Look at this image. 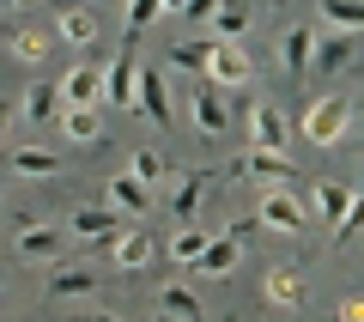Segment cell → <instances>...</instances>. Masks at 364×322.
<instances>
[{"instance_id": "obj_1", "label": "cell", "mask_w": 364, "mask_h": 322, "mask_svg": "<svg viewBox=\"0 0 364 322\" xmlns=\"http://www.w3.org/2000/svg\"><path fill=\"white\" fill-rule=\"evenodd\" d=\"M352 116H358V110H352L346 91H328V98H316L310 110H304L298 134L310 146H340V140H346V128H352Z\"/></svg>"}, {"instance_id": "obj_2", "label": "cell", "mask_w": 364, "mask_h": 322, "mask_svg": "<svg viewBox=\"0 0 364 322\" xmlns=\"http://www.w3.org/2000/svg\"><path fill=\"white\" fill-rule=\"evenodd\" d=\"M255 219H261V232H279V237H304V232H310V213H304V201H291L286 189H267V194H261Z\"/></svg>"}, {"instance_id": "obj_3", "label": "cell", "mask_w": 364, "mask_h": 322, "mask_svg": "<svg viewBox=\"0 0 364 322\" xmlns=\"http://www.w3.org/2000/svg\"><path fill=\"white\" fill-rule=\"evenodd\" d=\"M249 55H243V43H231V37H213V55H207V85H219V91H237V85H249Z\"/></svg>"}, {"instance_id": "obj_4", "label": "cell", "mask_w": 364, "mask_h": 322, "mask_svg": "<svg viewBox=\"0 0 364 322\" xmlns=\"http://www.w3.org/2000/svg\"><path fill=\"white\" fill-rule=\"evenodd\" d=\"M109 261H116V274H140V268H152V261H158V237L146 232L140 219L122 225V237L109 244Z\"/></svg>"}, {"instance_id": "obj_5", "label": "cell", "mask_w": 364, "mask_h": 322, "mask_svg": "<svg viewBox=\"0 0 364 322\" xmlns=\"http://www.w3.org/2000/svg\"><path fill=\"white\" fill-rule=\"evenodd\" d=\"M134 98H140V61H134V37H128V49L104 67V103L109 110H134Z\"/></svg>"}, {"instance_id": "obj_6", "label": "cell", "mask_w": 364, "mask_h": 322, "mask_svg": "<svg viewBox=\"0 0 364 322\" xmlns=\"http://www.w3.org/2000/svg\"><path fill=\"white\" fill-rule=\"evenodd\" d=\"M122 225H134V219H122V213H116V207H79V213H73V219H67V232H73L79 237V244H116V237H122Z\"/></svg>"}, {"instance_id": "obj_7", "label": "cell", "mask_w": 364, "mask_h": 322, "mask_svg": "<svg viewBox=\"0 0 364 322\" xmlns=\"http://www.w3.org/2000/svg\"><path fill=\"white\" fill-rule=\"evenodd\" d=\"M261 298H267V310H279V316H298V310L310 304V286L298 280V268H267L261 274Z\"/></svg>"}, {"instance_id": "obj_8", "label": "cell", "mask_w": 364, "mask_h": 322, "mask_svg": "<svg viewBox=\"0 0 364 322\" xmlns=\"http://www.w3.org/2000/svg\"><path fill=\"white\" fill-rule=\"evenodd\" d=\"M237 177L261 182V194H267V189H286L298 170H291V158H286V152H261V146H249V152L237 158Z\"/></svg>"}, {"instance_id": "obj_9", "label": "cell", "mask_w": 364, "mask_h": 322, "mask_svg": "<svg viewBox=\"0 0 364 322\" xmlns=\"http://www.w3.org/2000/svg\"><path fill=\"white\" fill-rule=\"evenodd\" d=\"M249 146H261V152H286L291 146V122L279 103H255L249 110Z\"/></svg>"}, {"instance_id": "obj_10", "label": "cell", "mask_w": 364, "mask_h": 322, "mask_svg": "<svg viewBox=\"0 0 364 322\" xmlns=\"http://www.w3.org/2000/svg\"><path fill=\"white\" fill-rule=\"evenodd\" d=\"M188 122H195L200 140H219V134H231V110H225V98L213 85H195V98H188Z\"/></svg>"}, {"instance_id": "obj_11", "label": "cell", "mask_w": 364, "mask_h": 322, "mask_svg": "<svg viewBox=\"0 0 364 322\" xmlns=\"http://www.w3.org/2000/svg\"><path fill=\"white\" fill-rule=\"evenodd\" d=\"M152 128H170V85H164V67H140V98H134Z\"/></svg>"}, {"instance_id": "obj_12", "label": "cell", "mask_w": 364, "mask_h": 322, "mask_svg": "<svg viewBox=\"0 0 364 322\" xmlns=\"http://www.w3.org/2000/svg\"><path fill=\"white\" fill-rule=\"evenodd\" d=\"M358 43H364L358 31H334V37H322V43H316V55H310V73H316V79H334L340 67L358 55Z\"/></svg>"}, {"instance_id": "obj_13", "label": "cell", "mask_w": 364, "mask_h": 322, "mask_svg": "<svg viewBox=\"0 0 364 322\" xmlns=\"http://www.w3.org/2000/svg\"><path fill=\"white\" fill-rule=\"evenodd\" d=\"M109 207H116L122 219H152V189L134 170H122V177H109Z\"/></svg>"}, {"instance_id": "obj_14", "label": "cell", "mask_w": 364, "mask_h": 322, "mask_svg": "<svg viewBox=\"0 0 364 322\" xmlns=\"http://www.w3.org/2000/svg\"><path fill=\"white\" fill-rule=\"evenodd\" d=\"M207 170H182V182H176V194H170V219L176 225H200V201H207Z\"/></svg>"}, {"instance_id": "obj_15", "label": "cell", "mask_w": 364, "mask_h": 322, "mask_svg": "<svg viewBox=\"0 0 364 322\" xmlns=\"http://www.w3.org/2000/svg\"><path fill=\"white\" fill-rule=\"evenodd\" d=\"M61 134L73 146H97L104 140V110L97 103H61Z\"/></svg>"}, {"instance_id": "obj_16", "label": "cell", "mask_w": 364, "mask_h": 322, "mask_svg": "<svg viewBox=\"0 0 364 322\" xmlns=\"http://www.w3.org/2000/svg\"><path fill=\"white\" fill-rule=\"evenodd\" d=\"M13 249L25 261H55V249H61V225H43V219H25L13 232Z\"/></svg>"}, {"instance_id": "obj_17", "label": "cell", "mask_w": 364, "mask_h": 322, "mask_svg": "<svg viewBox=\"0 0 364 322\" xmlns=\"http://www.w3.org/2000/svg\"><path fill=\"white\" fill-rule=\"evenodd\" d=\"M310 55H316V31L310 25H286V37H279V67H286V79H310Z\"/></svg>"}, {"instance_id": "obj_18", "label": "cell", "mask_w": 364, "mask_h": 322, "mask_svg": "<svg viewBox=\"0 0 364 322\" xmlns=\"http://www.w3.org/2000/svg\"><path fill=\"white\" fill-rule=\"evenodd\" d=\"M237 261H243V237H231V232H219L207 249H200V261H195V274H207V280H225V274H237Z\"/></svg>"}, {"instance_id": "obj_19", "label": "cell", "mask_w": 364, "mask_h": 322, "mask_svg": "<svg viewBox=\"0 0 364 322\" xmlns=\"http://www.w3.org/2000/svg\"><path fill=\"white\" fill-rule=\"evenodd\" d=\"M18 116L25 122H61V79H37L18 103Z\"/></svg>"}, {"instance_id": "obj_20", "label": "cell", "mask_w": 364, "mask_h": 322, "mask_svg": "<svg viewBox=\"0 0 364 322\" xmlns=\"http://www.w3.org/2000/svg\"><path fill=\"white\" fill-rule=\"evenodd\" d=\"M13 177H31V182H49V177H61V158L49 152V146H13Z\"/></svg>"}, {"instance_id": "obj_21", "label": "cell", "mask_w": 364, "mask_h": 322, "mask_svg": "<svg viewBox=\"0 0 364 322\" xmlns=\"http://www.w3.org/2000/svg\"><path fill=\"white\" fill-rule=\"evenodd\" d=\"M61 103H104V73H97L91 61L67 67V79H61Z\"/></svg>"}, {"instance_id": "obj_22", "label": "cell", "mask_w": 364, "mask_h": 322, "mask_svg": "<svg viewBox=\"0 0 364 322\" xmlns=\"http://www.w3.org/2000/svg\"><path fill=\"white\" fill-rule=\"evenodd\" d=\"M49 49H55V31H43V25H25V31H13V61H25V67H43V61H49Z\"/></svg>"}, {"instance_id": "obj_23", "label": "cell", "mask_w": 364, "mask_h": 322, "mask_svg": "<svg viewBox=\"0 0 364 322\" xmlns=\"http://www.w3.org/2000/svg\"><path fill=\"white\" fill-rule=\"evenodd\" d=\"M104 286V274H91V268H55L49 274V298H91Z\"/></svg>"}, {"instance_id": "obj_24", "label": "cell", "mask_w": 364, "mask_h": 322, "mask_svg": "<svg viewBox=\"0 0 364 322\" xmlns=\"http://www.w3.org/2000/svg\"><path fill=\"white\" fill-rule=\"evenodd\" d=\"M207 244H213V225H176V237H170V261H176V268H195Z\"/></svg>"}, {"instance_id": "obj_25", "label": "cell", "mask_w": 364, "mask_h": 322, "mask_svg": "<svg viewBox=\"0 0 364 322\" xmlns=\"http://www.w3.org/2000/svg\"><path fill=\"white\" fill-rule=\"evenodd\" d=\"M310 201H316V219H322V225H340V219H346V207H352V182H316Z\"/></svg>"}, {"instance_id": "obj_26", "label": "cell", "mask_w": 364, "mask_h": 322, "mask_svg": "<svg viewBox=\"0 0 364 322\" xmlns=\"http://www.w3.org/2000/svg\"><path fill=\"white\" fill-rule=\"evenodd\" d=\"M316 19L328 31H358L364 37V0H316Z\"/></svg>"}, {"instance_id": "obj_27", "label": "cell", "mask_w": 364, "mask_h": 322, "mask_svg": "<svg viewBox=\"0 0 364 322\" xmlns=\"http://www.w3.org/2000/svg\"><path fill=\"white\" fill-rule=\"evenodd\" d=\"M158 310H164V322H207V310H200V298L188 286H164L158 292Z\"/></svg>"}, {"instance_id": "obj_28", "label": "cell", "mask_w": 364, "mask_h": 322, "mask_svg": "<svg viewBox=\"0 0 364 322\" xmlns=\"http://www.w3.org/2000/svg\"><path fill=\"white\" fill-rule=\"evenodd\" d=\"M55 37H61V43H73V49H91V43H97V19H91V13H79V6H67V13L55 19Z\"/></svg>"}, {"instance_id": "obj_29", "label": "cell", "mask_w": 364, "mask_h": 322, "mask_svg": "<svg viewBox=\"0 0 364 322\" xmlns=\"http://www.w3.org/2000/svg\"><path fill=\"white\" fill-rule=\"evenodd\" d=\"M207 55H213V31H200V37H188V43H176V49H170V67L207 79Z\"/></svg>"}, {"instance_id": "obj_30", "label": "cell", "mask_w": 364, "mask_h": 322, "mask_svg": "<svg viewBox=\"0 0 364 322\" xmlns=\"http://www.w3.org/2000/svg\"><path fill=\"white\" fill-rule=\"evenodd\" d=\"M243 31H249V0H219V13H213V37L243 43Z\"/></svg>"}, {"instance_id": "obj_31", "label": "cell", "mask_w": 364, "mask_h": 322, "mask_svg": "<svg viewBox=\"0 0 364 322\" xmlns=\"http://www.w3.org/2000/svg\"><path fill=\"white\" fill-rule=\"evenodd\" d=\"M358 232H364V189H352V207H346V219L334 225V249H346Z\"/></svg>"}, {"instance_id": "obj_32", "label": "cell", "mask_w": 364, "mask_h": 322, "mask_svg": "<svg viewBox=\"0 0 364 322\" xmlns=\"http://www.w3.org/2000/svg\"><path fill=\"white\" fill-rule=\"evenodd\" d=\"M164 13V0H128V37H140V31H152V19Z\"/></svg>"}, {"instance_id": "obj_33", "label": "cell", "mask_w": 364, "mask_h": 322, "mask_svg": "<svg viewBox=\"0 0 364 322\" xmlns=\"http://www.w3.org/2000/svg\"><path fill=\"white\" fill-rule=\"evenodd\" d=\"M128 170L146 182V189H158V182H164V158H158V152H134V158H128Z\"/></svg>"}, {"instance_id": "obj_34", "label": "cell", "mask_w": 364, "mask_h": 322, "mask_svg": "<svg viewBox=\"0 0 364 322\" xmlns=\"http://www.w3.org/2000/svg\"><path fill=\"white\" fill-rule=\"evenodd\" d=\"M213 13H219V0H188V6H182V19H188L195 31H207V25H213Z\"/></svg>"}, {"instance_id": "obj_35", "label": "cell", "mask_w": 364, "mask_h": 322, "mask_svg": "<svg viewBox=\"0 0 364 322\" xmlns=\"http://www.w3.org/2000/svg\"><path fill=\"white\" fill-rule=\"evenodd\" d=\"M334 322H364V298H340V304H334Z\"/></svg>"}, {"instance_id": "obj_36", "label": "cell", "mask_w": 364, "mask_h": 322, "mask_svg": "<svg viewBox=\"0 0 364 322\" xmlns=\"http://www.w3.org/2000/svg\"><path fill=\"white\" fill-rule=\"evenodd\" d=\"M13 116H18V110H13V98H0V140H6V128H13Z\"/></svg>"}, {"instance_id": "obj_37", "label": "cell", "mask_w": 364, "mask_h": 322, "mask_svg": "<svg viewBox=\"0 0 364 322\" xmlns=\"http://www.w3.org/2000/svg\"><path fill=\"white\" fill-rule=\"evenodd\" d=\"M182 6H188V0H164V13H182Z\"/></svg>"}, {"instance_id": "obj_38", "label": "cell", "mask_w": 364, "mask_h": 322, "mask_svg": "<svg viewBox=\"0 0 364 322\" xmlns=\"http://www.w3.org/2000/svg\"><path fill=\"white\" fill-rule=\"evenodd\" d=\"M85 322H116V316H85Z\"/></svg>"}, {"instance_id": "obj_39", "label": "cell", "mask_w": 364, "mask_h": 322, "mask_svg": "<svg viewBox=\"0 0 364 322\" xmlns=\"http://www.w3.org/2000/svg\"><path fill=\"white\" fill-rule=\"evenodd\" d=\"M0 6H25V0H0Z\"/></svg>"}]
</instances>
